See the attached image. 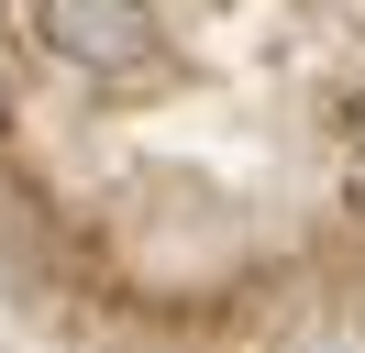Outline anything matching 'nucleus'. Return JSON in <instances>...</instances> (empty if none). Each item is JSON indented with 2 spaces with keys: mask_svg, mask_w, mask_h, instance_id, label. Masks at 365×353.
Instances as JSON below:
<instances>
[{
  "mask_svg": "<svg viewBox=\"0 0 365 353\" xmlns=\"http://www.w3.org/2000/svg\"><path fill=\"white\" fill-rule=\"evenodd\" d=\"M34 33H45L67 66H89V78H133V66L166 56L155 0H34Z\"/></svg>",
  "mask_w": 365,
  "mask_h": 353,
  "instance_id": "nucleus-1",
  "label": "nucleus"
}]
</instances>
